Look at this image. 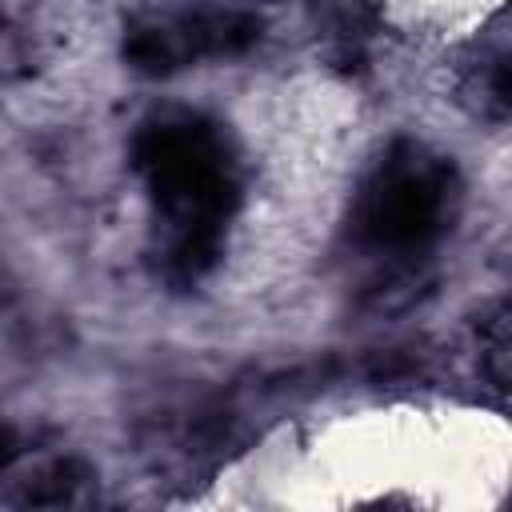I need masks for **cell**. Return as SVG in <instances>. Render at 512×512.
<instances>
[{"mask_svg":"<svg viewBox=\"0 0 512 512\" xmlns=\"http://www.w3.org/2000/svg\"><path fill=\"white\" fill-rule=\"evenodd\" d=\"M136 168L172 224V264L200 276L240 196L220 132L200 116L156 120L136 136Z\"/></svg>","mask_w":512,"mask_h":512,"instance_id":"obj_1","label":"cell"},{"mask_svg":"<svg viewBox=\"0 0 512 512\" xmlns=\"http://www.w3.org/2000/svg\"><path fill=\"white\" fill-rule=\"evenodd\" d=\"M448 208V168L416 144H396L356 204V240L372 248H420Z\"/></svg>","mask_w":512,"mask_h":512,"instance_id":"obj_2","label":"cell"},{"mask_svg":"<svg viewBox=\"0 0 512 512\" xmlns=\"http://www.w3.org/2000/svg\"><path fill=\"white\" fill-rule=\"evenodd\" d=\"M256 40V20L244 12H188L172 20L136 24L124 56L140 72H172L196 56H232Z\"/></svg>","mask_w":512,"mask_h":512,"instance_id":"obj_3","label":"cell"},{"mask_svg":"<svg viewBox=\"0 0 512 512\" xmlns=\"http://www.w3.org/2000/svg\"><path fill=\"white\" fill-rule=\"evenodd\" d=\"M12 456H16V440H12V432H8V428H0V468H4Z\"/></svg>","mask_w":512,"mask_h":512,"instance_id":"obj_4","label":"cell"}]
</instances>
